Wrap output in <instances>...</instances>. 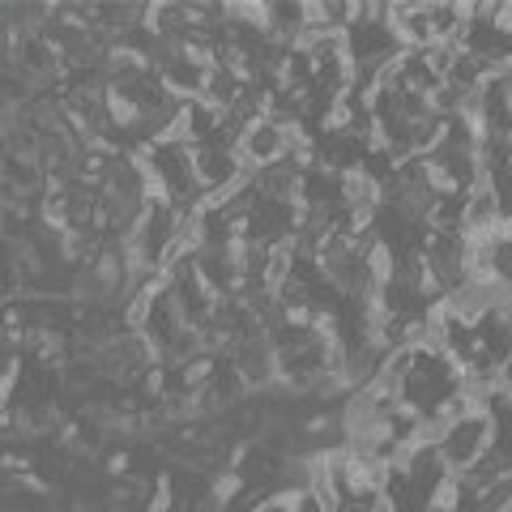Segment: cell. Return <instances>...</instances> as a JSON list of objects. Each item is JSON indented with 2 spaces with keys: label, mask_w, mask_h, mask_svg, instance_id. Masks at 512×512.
Segmentation results:
<instances>
[{
  "label": "cell",
  "mask_w": 512,
  "mask_h": 512,
  "mask_svg": "<svg viewBox=\"0 0 512 512\" xmlns=\"http://www.w3.org/2000/svg\"><path fill=\"white\" fill-rule=\"evenodd\" d=\"M235 154H239V163H244L248 171H265V167L286 163V154H291V124L256 116L244 133H239Z\"/></svg>",
  "instance_id": "obj_2"
},
{
  "label": "cell",
  "mask_w": 512,
  "mask_h": 512,
  "mask_svg": "<svg viewBox=\"0 0 512 512\" xmlns=\"http://www.w3.org/2000/svg\"><path fill=\"white\" fill-rule=\"evenodd\" d=\"M500 512H512V504H504V508H500Z\"/></svg>",
  "instance_id": "obj_3"
},
{
  "label": "cell",
  "mask_w": 512,
  "mask_h": 512,
  "mask_svg": "<svg viewBox=\"0 0 512 512\" xmlns=\"http://www.w3.org/2000/svg\"><path fill=\"white\" fill-rule=\"evenodd\" d=\"M487 448H491V414L487 410H474V414H461L453 423H440L436 457L444 461V470L466 474Z\"/></svg>",
  "instance_id": "obj_1"
}]
</instances>
